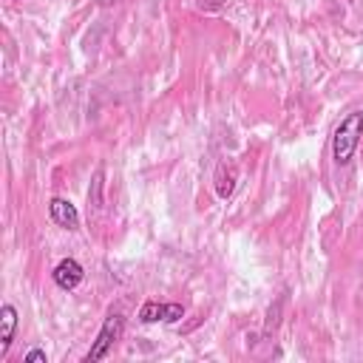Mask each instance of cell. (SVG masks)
Segmentation results:
<instances>
[{
    "label": "cell",
    "mask_w": 363,
    "mask_h": 363,
    "mask_svg": "<svg viewBox=\"0 0 363 363\" xmlns=\"http://www.w3.org/2000/svg\"><path fill=\"white\" fill-rule=\"evenodd\" d=\"M360 139H363V111H352L346 113L337 125H335V133H332V159L335 164H349L360 147Z\"/></svg>",
    "instance_id": "6da1fadb"
},
{
    "label": "cell",
    "mask_w": 363,
    "mask_h": 363,
    "mask_svg": "<svg viewBox=\"0 0 363 363\" xmlns=\"http://www.w3.org/2000/svg\"><path fill=\"white\" fill-rule=\"evenodd\" d=\"M122 335H125V318H122V312H108L105 320H102V326H99V332H96V337H94V343H91V349H88V354H85V363L105 360L113 352V346L122 340Z\"/></svg>",
    "instance_id": "7a4b0ae2"
},
{
    "label": "cell",
    "mask_w": 363,
    "mask_h": 363,
    "mask_svg": "<svg viewBox=\"0 0 363 363\" xmlns=\"http://www.w3.org/2000/svg\"><path fill=\"white\" fill-rule=\"evenodd\" d=\"M184 318V306L170 301V303H159V301H145L139 306V320L142 323H179Z\"/></svg>",
    "instance_id": "3957f363"
},
{
    "label": "cell",
    "mask_w": 363,
    "mask_h": 363,
    "mask_svg": "<svg viewBox=\"0 0 363 363\" xmlns=\"http://www.w3.org/2000/svg\"><path fill=\"white\" fill-rule=\"evenodd\" d=\"M51 278H54V284H57L60 289L71 292V289H77V286L85 281V269H82V264H79L77 258H62V261H57Z\"/></svg>",
    "instance_id": "277c9868"
},
{
    "label": "cell",
    "mask_w": 363,
    "mask_h": 363,
    "mask_svg": "<svg viewBox=\"0 0 363 363\" xmlns=\"http://www.w3.org/2000/svg\"><path fill=\"white\" fill-rule=\"evenodd\" d=\"M48 216H51V221H54L57 227H62V230H79V213H77V207H74L68 199H62V196L48 199Z\"/></svg>",
    "instance_id": "5b68a950"
},
{
    "label": "cell",
    "mask_w": 363,
    "mask_h": 363,
    "mask_svg": "<svg viewBox=\"0 0 363 363\" xmlns=\"http://www.w3.org/2000/svg\"><path fill=\"white\" fill-rule=\"evenodd\" d=\"M14 332H17V309L11 303H3L0 306V357L9 354Z\"/></svg>",
    "instance_id": "8992f818"
},
{
    "label": "cell",
    "mask_w": 363,
    "mask_h": 363,
    "mask_svg": "<svg viewBox=\"0 0 363 363\" xmlns=\"http://www.w3.org/2000/svg\"><path fill=\"white\" fill-rule=\"evenodd\" d=\"M233 190H235V173L227 170V164H218V170H216V193H218V199H230Z\"/></svg>",
    "instance_id": "52a82bcc"
},
{
    "label": "cell",
    "mask_w": 363,
    "mask_h": 363,
    "mask_svg": "<svg viewBox=\"0 0 363 363\" xmlns=\"http://www.w3.org/2000/svg\"><path fill=\"white\" fill-rule=\"evenodd\" d=\"M281 306H284V298H278L275 306H269V315H267V332L278 326V312H281Z\"/></svg>",
    "instance_id": "ba28073f"
},
{
    "label": "cell",
    "mask_w": 363,
    "mask_h": 363,
    "mask_svg": "<svg viewBox=\"0 0 363 363\" xmlns=\"http://www.w3.org/2000/svg\"><path fill=\"white\" fill-rule=\"evenodd\" d=\"M23 360H26V363H45L48 354H45V349H28Z\"/></svg>",
    "instance_id": "9c48e42d"
},
{
    "label": "cell",
    "mask_w": 363,
    "mask_h": 363,
    "mask_svg": "<svg viewBox=\"0 0 363 363\" xmlns=\"http://www.w3.org/2000/svg\"><path fill=\"white\" fill-rule=\"evenodd\" d=\"M199 6H207V9H216V6H221V0H199Z\"/></svg>",
    "instance_id": "30bf717a"
},
{
    "label": "cell",
    "mask_w": 363,
    "mask_h": 363,
    "mask_svg": "<svg viewBox=\"0 0 363 363\" xmlns=\"http://www.w3.org/2000/svg\"><path fill=\"white\" fill-rule=\"evenodd\" d=\"M113 3H119V0H99V6H113Z\"/></svg>",
    "instance_id": "8fae6325"
},
{
    "label": "cell",
    "mask_w": 363,
    "mask_h": 363,
    "mask_svg": "<svg viewBox=\"0 0 363 363\" xmlns=\"http://www.w3.org/2000/svg\"><path fill=\"white\" fill-rule=\"evenodd\" d=\"M11 3H20V0H11Z\"/></svg>",
    "instance_id": "7c38bea8"
}]
</instances>
